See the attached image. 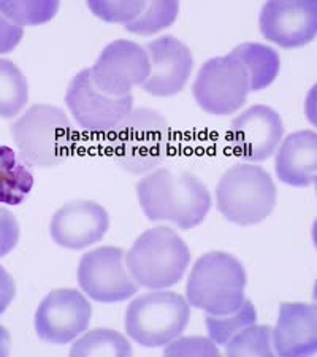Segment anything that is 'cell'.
<instances>
[{
	"mask_svg": "<svg viewBox=\"0 0 317 357\" xmlns=\"http://www.w3.org/2000/svg\"><path fill=\"white\" fill-rule=\"evenodd\" d=\"M24 36L22 27L10 22L5 16L0 13V54L10 53L20 45Z\"/></svg>",
	"mask_w": 317,
	"mask_h": 357,
	"instance_id": "cell-30",
	"label": "cell"
},
{
	"mask_svg": "<svg viewBox=\"0 0 317 357\" xmlns=\"http://www.w3.org/2000/svg\"><path fill=\"white\" fill-rule=\"evenodd\" d=\"M190 251L184 240L170 227L143 232L125 255V266L135 283L159 291L175 286L186 273Z\"/></svg>",
	"mask_w": 317,
	"mask_h": 357,
	"instance_id": "cell-3",
	"label": "cell"
},
{
	"mask_svg": "<svg viewBox=\"0 0 317 357\" xmlns=\"http://www.w3.org/2000/svg\"><path fill=\"white\" fill-rule=\"evenodd\" d=\"M190 305L176 292L153 291L137 297L125 312L127 335L145 348H160L186 329Z\"/></svg>",
	"mask_w": 317,
	"mask_h": 357,
	"instance_id": "cell-7",
	"label": "cell"
},
{
	"mask_svg": "<svg viewBox=\"0 0 317 357\" xmlns=\"http://www.w3.org/2000/svg\"><path fill=\"white\" fill-rule=\"evenodd\" d=\"M65 103L78 126L92 134H113L134 110V97H113L95 88L89 68L68 84Z\"/></svg>",
	"mask_w": 317,
	"mask_h": 357,
	"instance_id": "cell-9",
	"label": "cell"
},
{
	"mask_svg": "<svg viewBox=\"0 0 317 357\" xmlns=\"http://www.w3.org/2000/svg\"><path fill=\"white\" fill-rule=\"evenodd\" d=\"M169 145L170 126L167 119L151 108H138L114 130L113 154L121 169L143 175L162 164Z\"/></svg>",
	"mask_w": 317,
	"mask_h": 357,
	"instance_id": "cell-6",
	"label": "cell"
},
{
	"mask_svg": "<svg viewBox=\"0 0 317 357\" xmlns=\"http://www.w3.org/2000/svg\"><path fill=\"white\" fill-rule=\"evenodd\" d=\"M20 240V224L3 206H0V257L7 256L13 248L18 245Z\"/></svg>",
	"mask_w": 317,
	"mask_h": 357,
	"instance_id": "cell-29",
	"label": "cell"
},
{
	"mask_svg": "<svg viewBox=\"0 0 317 357\" xmlns=\"http://www.w3.org/2000/svg\"><path fill=\"white\" fill-rule=\"evenodd\" d=\"M192 92L201 110L215 116H229L246 103L251 92L249 77L235 56L212 57L200 67Z\"/></svg>",
	"mask_w": 317,
	"mask_h": 357,
	"instance_id": "cell-8",
	"label": "cell"
},
{
	"mask_svg": "<svg viewBox=\"0 0 317 357\" xmlns=\"http://www.w3.org/2000/svg\"><path fill=\"white\" fill-rule=\"evenodd\" d=\"M59 2H0V13L16 26H38L54 18Z\"/></svg>",
	"mask_w": 317,
	"mask_h": 357,
	"instance_id": "cell-26",
	"label": "cell"
},
{
	"mask_svg": "<svg viewBox=\"0 0 317 357\" xmlns=\"http://www.w3.org/2000/svg\"><path fill=\"white\" fill-rule=\"evenodd\" d=\"M108 227L109 216L102 205L92 200H75L54 213L49 234L56 245L67 250H83L102 241Z\"/></svg>",
	"mask_w": 317,
	"mask_h": 357,
	"instance_id": "cell-16",
	"label": "cell"
},
{
	"mask_svg": "<svg viewBox=\"0 0 317 357\" xmlns=\"http://www.w3.org/2000/svg\"><path fill=\"white\" fill-rule=\"evenodd\" d=\"M92 307L77 289H56L36 312V332L46 343L67 344L89 327Z\"/></svg>",
	"mask_w": 317,
	"mask_h": 357,
	"instance_id": "cell-12",
	"label": "cell"
},
{
	"mask_svg": "<svg viewBox=\"0 0 317 357\" xmlns=\"http://www.w3.org/2000/svg\"><path fill=\"white\" fill-rule=\"evenodd\" d=\"M224 347L226 354L232 357H273L272 327L252 324L230 338Z\"/></svg>",
	"mask_w": 317,
	"mask_h": 357,
	"instance_id": "cell-24",
	"label": "cell"
},
{
	"mask_svg": "<svg viewBox=\"0 0 317 357\" xmlns=\"http://www.w3.org/2000/svg\"><path fill=\"white\" fill-rule=\"evenodd\" d=\"M16 296V283L7 270L0 266V316H2Z\"/></svg>",
	"mask_w": 317,
	"mask_h": 357,
	"instance_id": "cell-31",
	"label": "cell"
},
{
	"mask_svg": "<svg viewBox=\"0 0 317 357\" xmlns=\"http://www.w3.org/2000/svg\"><path fill=\"white\" fill-rule=\"evenodd\" d=\"M11 137L31 165L56 167L70 156L75 130L61 108L38 103L15 121Z\"/></svg>",
	"mask_w": 317,
	"mask_h": 357,
	"instance_id": "cell-4",
	"label": "cell"
},
{
	"mask_svg": "<svg viewBox=\"0 0 317 357\" xmlns=\"http://www.w3.org/2000/svg\"><path fill=\"white\" fill-rule=\"evenodd\" d=\"M10 333L3 326H0V357H7L10 354Z\"/></svg>",
	"mask_w": 317,
	"mask_h": 357,
	"instance_id": "cell-32",
	"label": "cell"
},
{
	"mask_svg": "<svg viewBox=\"0 0 317 357\" xmlns=\"http://www.w3.org/2000/svg\"><path fill=\"white\" fill-rule=\"evenodd\" d=\"M132 347L123 333L111 329H94L73 343L72 357H130Z\"/></svg>",
	"mask_w": 317,
	"mask_h": 357,
	"instance_id": "cell-21",
	"label": "cell"
},
{
	"mask_svg": "<svg viewBox=\"0 0 317 357\" xmlns=\"http://www.w3.org/2000/svg\"><path fill=\"white\" fill-rule=\"evenodd\" d=\"M29 83L18 66L0 59V118L10 119L26 107Z\"/></svg>",
	"mask_w": 317,
	"mask_h": 357,
	"instance_id": "cell-22",
	"label": "cell"
},
{
	"mask_svg": "<svg viewBox=\"0 0 317 357\" xmlns=\"http://www.w3.org/2000/svg\"><path fill=\"white\" fill-rule=\"evenodd\" d=\"M246 284L243 264L229 252L212 251L201 256L190 270L187 302L208 314H230L245 303Z\"/></svg>",
	"mask_w": 317,
	"mask_h": 357,
	"instance_id": "cell-2",
	"label": "cell"
},
{
	"mask_svg": "<svg viewBox=\"0 0 317 357\" xmlns=\"http://www.w3.org/2000/svg\"><path fill=\"white\" fill-rule=\"evenodd\" d=\"M230 54L245 66L251 91L268 88L281 72V57L272 46L251 42L241 43L235 46Z\"/></svg>",
	"mask_w": 317,
	"mask_h": 357,
	"instance_id": "cell-20",
	"label": "cell"
},
{
	"mask_svg": "<svg viewBox=\"0 0 317 357\" xmlns=\"http://www.w3.org/2000/svg\"><path fill=\"white\" fill-rule=\"evenodd\" d=\"M276 176L293 188H308L316 183L317 135L314 130L293 132L276 153Z\"/></svg>",
	"mask_w": 317,
	"mask_h": 357,
	"instance_id": "cell-18",
	"label": "cell"
},
{
	"mask_svg": "<svg viewBox=\"0 0 317 357\" xmlns=\"http://www.w3.org/2000/svg\"><path fill=\"white\" fill-rule=\"evenodd\" d=\"M137 197L149 221H169L183 230L197 227L211 208V194L197 176L157 169L137 183Z\"/></svg>",
	"mask_w": 317,
	"mask_h": 357,
	"instance_id": "cell-1",
	"label": "cell"
},
{
	"mask_svg": "<svg viewBox=\"0 0 317 357\" xmlns=\"http://www.w3.org/2000/svg\"><path fill=\"white\" fill-rule=\"evenodd\" d=\"M33 188L31 164L10 146H0V204L20 205Z\"/></svg>",
	"mask_w": 317,
	"mask_h": 357,
	"instance_id": "cell-19",
	"label": "cell"
},
{
	"mask_svg": "<svg viewBox=\"0 0 317 357\" xmlns=\"http://www.w3.org/2000/svg\"><path fill=\"white\" fill-rule=\"evenodd\" d=\"M146 7V2H102L92 0L88 2V8L97 18L107 22H118V24H129Z\"/></svg>",
	"mask_w": 317,
	"mask_h": 357,
	"instance_id": "cell-27",
	"label": "cell"
},
{
	"mask_svg": "<svg viewBox=\"0 0 317 357\" xmlns=\"http://www.w3.org/2000/svg\"><path fill=\"white\" fill-rule=\"evenodd\" d=\"M262 36L281 48H298L313 42L317 33V2L273 0L258 16Z\"/></svg>",
	"mask_w": 317,
	"mask_h": 357,
	"instance_id": "cell-13",
	"label": "cell"
},
{
	"mask_svg": "<svg viewBox=\"0 0 317 357\" xmlns=\"http://www.w3.org/2000/svg\"><path fill=\"white\" fill-rule=\"evenodd\" d=\"M276 184L268 172L252 164H236L222 175L216 204L227 221L254 226L267 220L276 205Z\"/></svg>",
	"mask_w": 317,
	"mask_h": 357,
	"instance_id": "cell-5",
	"label": "cell"
},
{
	"mask_svg": "<svg viewBox=\"0 0 317 357\" xmlns=\"http://www.w3.org/2000/svg\"><path fill=\"white\" fill-rule=\"evenodd\" d=\"M275 354L307 357L317 351V307L314 303L287 302L279 308L278 322L272 329Z\"/></svg>",
	"mask_w": 317,
	"mask_h": 357,
	"instance_id": "cell-17",
	"label": "cell"
},
{
	"mask_svg": "<svg viewBox=\"0 0 317 357\" xmlns=\"http://www.w3.org/2000/svg\"><path fill=\"white\" fill-rule=\"evenodd\" d=\"M257 322V310L251 301H245V303L230 314H208L206 316V329H208L210 338L216 344L224 347L230 338L236 333L245 331Z\"/></svg>",
	"mask_w": 317,
	"mask_h": 357,
	"instance_id": "cell-23",
	"label": "cell"
},
{
	"mask_svg": "<svg viewBox=\"0 0 317 357\" xmlns=\"http://www.w3.org/2000/svg\"><path fill=\"white\" fill-rule=\"evenodd\" d=\"M89 72L97 89L113 97H124L146 82L151 66L143 46L130 40H114L102 50Z\"/></svg>",
	"mask_w": 317,
	"mask_h": 357,
	"instance_id": "cell-11",
	"label": "cell"
},
{
	"mask_svg": "<svg viewBox=\"0 0 317 357\" xmlns=\"http://www.w3.org/2000/svg\"><path fill=\"white\" fill-rule=\"evenodd\" d=\"M78 284L92 301L102 303L127 301L138 291L127 270L124 250L114 246L86 252L78 266Z\"/></svg>",
	"mask_w": 317,
	"mask_h": 357,
	"instance_id": "cell-10",
	"label": "cell"
},
{
	"mask_svg": "<svg viewBox=\"0 0 317 357\" xmlns=\"http://www.w3.org/2000/svg\"><path fill=\"white\" fill-rule=\"evenodd\" d=\"M165 356H221L217 344L211 338L206 337H184L175 338L169 344H165Z\"/></svg>",
	"mask_w": 317,
	"mask_h": 357,
	"instance_id": "cell-28",
	"label": "cell"
},
{
	"mask_svg": "<svg viewBox=\"0 0 317 357\" xmlns=\"http://www.w3.org/2000/svg\"><path fill=\"white\" fill-rule=\"evenodd\" d=\"M284 135L279 113L267 105H254L238 114L230 126V142L240 156L261 162L273 156Z\"/></svg>",
	"mask_w": 317,
	"mask_h": 357,
	"instance_id": "cell-15",
	"label": "cell"
},
{
	"mask_svg": "<svg viewBox=\"0 0 317 357\" xmlns=\"http://www.w3.org/2000/svg\"><path fill=\"white\" fill-rule=\"evenodd\" d=\"M151 72L141 88L157 97L176 96L187 84L194 70V56L181 40L160 37L146 45Z\"/></svg>",
	"mask_w": 317,
	"mask_h": 357,
	"instance_id": "cell-14",
	"label": "cell"
},
{
	"mask_svg": "<svg viewBox=\"0 0 317 357\" xmlns=\"http://www.w3.org/2000/svg\"><path fill=\"white\" fill-rule=\"evenodd\" d=\"M180 13V3L169 0V2H146L145 10L140 16L125 24V29L137 36H153V33L170 27L176 21Z\"/></svg>",
	"mask_w": 317,
	"mask_h": 357,
	"instance_id": "cell-25",
	"label": "cell"
}]
</instances>
